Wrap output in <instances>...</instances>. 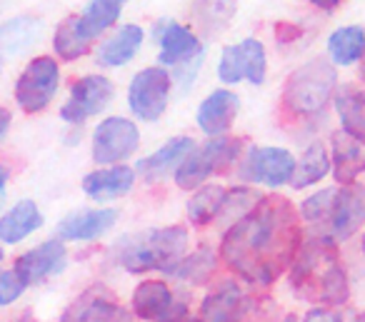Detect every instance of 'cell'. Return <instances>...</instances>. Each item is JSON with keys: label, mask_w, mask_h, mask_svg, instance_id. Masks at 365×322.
Segmentation results:
<instances>
[{"label": "cell", "mask_w": 365, "mask_h": 322, "mask_svg": "<svg viewBox=\"0 0 365 322\" xmlns=\"http://www.w3.org/2000/svg\"><path fill=\"white\" fill-rule=\"evenodd\" d=\"M115 88L106 76H83L71 85L66 105L61 108V118L71 125H81L88 118L103 113L113 103Z\"/></svg>", "instance_id": "13"}, {"label": "cell", "mask_w": 365, "mask_h": 322, "mask_svg": "<svg viewBox=\"0 0 365 322\" xmlns=\"http://www.w3.org/2000/svg\"><path fill=\"white\" fill-rule=\"evenodd\" d=\"M218 78L225 83V85H235V83L245 80V68H243V53H240V46H228L223 48L218 61Z\"/></svg>", "instance_id": "37"}, {"label": "cell", "mask_w": 365, "mask_h": 322, "mask_svg": "<svg viewBox=\"0 0 365 322\" xmlns=\"http://www.w3.org/2000/svg\"><path fill=\"white\" fill-rule=\"evenodd\" d=\"M228 187L220 185H203L193 192V197L188 200V220L195 227H205L218 222V215L223 210V200Z\"/></svg>", "instance_id": "30"}, {"label": "cell", "mask_w": 365, "mask_h": 322, "mask_svg": "<svg viewBox=\"0 0 365 322\" xmlns=\"http://www.w3.org/2000/svg\"><path fill=\"white\" fill-rule=\"evenodd\" d=\"M275 36H278V41L288 43V41H293V38L300 36V28H290V23H280L278 31H275Z\"/></svg>", "instance_id": "41"}, {"label": "cell", "mask_w": 365, "mask_h": 322, "mask_svg": "<svg viewBox=\"0 0 365 322\" xmlns=\"http://www.w3.org/2000/svg\"><path fill=\"white\" fill-rule=\"evenodd\" d=\"M243 152V140L240 137H210L203 147H195L182 165L175 172V182L180 190H198L205 185L208 177L215 172H223L228 165H233Z\"/></svg>", "instance_id": "5"}, {"label": "cell", "mask_w": 365, "mask_h": 322, "mask_svg": "<svg viewBox=\"0 0 365 322\" xmlns=\"http://www.w3.org/2000/svg\"><path fill=\"white\" fill-rule=\"evenodd\" d=\"M300 322H345L338 310H328V307H310Z\"/></svg>", "instance_id": "40"}, {"label": "cell", "mask_w": 365, "mask_h": 322, "mask_svg": "<svg viewBox=\"0 0 365 322\" xmlns=\"http://www.w3.org/2000/svg\"><path fill=\"white\" fill-rule=\"evenodd\" d=\"M53 48H56L58 58H63V61H78V58H83L91 51V41L81 33L78 16H68L58 26L56 36H53Z\"/></svg>", "instance_id": "31"}, {"label": "cell", "mask_w": 365, "mask_h": 322, "mask_svg": "<svg viewBox=\"0 0 365 322\" xmlns=\"http://www.w3.org/2000/svg\"><path fill=\"white\" fill-rule=\"evenodd\" d=\"M58 85H61V68H58L56 58L38 56L18 76L16 103L28 115L43 113L53 103V98H56Z\"/></svg>", "instance_id": "7"}, {"label": "cell", "mask_w": 365, "mask_h": 322, "mask_svg": "<svg viewBox=\"0 0 365 322\" xmlns=\"http://www.w3.org/2000/svg\"><path fill=\"white\" fill-rule=\"evenodd\" d=\"M3 257H6V250H3V242H0V265H3Z\"/></svg>", "instance_id": "49"}, {"label": "cell", "mask_w": 365, "mask_h": 322, "mask_svg": "<svg viewBox=\"0 0 365 322\" xmlns=\"http://www.w3.org/2000/svg\"><path fill=\"white\" fill-rule=\"evenodd\" d=\"M338 90V73L325 58H313L290 73L283 88V108L298 118H315Z\"/></svg>", "instance_id": "4"}, {"label": "cell", "mask_w": 365, "mask_h": 322, "mask_svg": "<svg viewBox=\"0 0 365 322\" xmlns=\"http://www.w3.org/2000/svg\"><path fill=\"white\" fill-rule=\"evenodd\" d=\"M123 3H125V0H123Z\"/></svg>", "instance_id": "52"}, {"label": "cell", "mask_w": 365, "mask_h": 322, "mask_svg": "<svg viewBox=\"0 0 365 322\" xmlns=\"http://www.w3.org/2000/svg\"><path fill=\"white\" fill-rule=\"evenodd\" d=\"M193 150H195V140L190 135L170 137L165 145H160L155 152H150V155L138 162V172L143 175V180L160 182L168 175H175L178 167L182 165V160Z\"/></svg>", "instance_id": "19"}, {"label": "cell", "mask_w": 365, "mask_h": 322, "mask_svg": "<svg viewBox=\"0 0 365 322\" xmlns=\"http://www.w3.org/2000/svg\"><path fill=\"white\" fill-rule=\"evenodd\" d=\"M215 267H218V255H215L208 245H203L195 252H188L185 257H180V260L168 272H163V275L180 282V285L203 287V285H208V280L215 275Z\"/></svg>", "instance_id": "23"}, {"label": "cell", "mask_w": 365, "mask_h": 322, "mask_svg": "<svg viewBox=\"0 0 365 322\" xmlns=\"http://www.w3.org/2000/svg\"><path fill=\"white\" fill-rule=\"evenodd\" d=\"M353 322H365V310H360L358 315L353 317Z\"/></svg>", "instance_id": "47"}, {"label": "cell", "mask_w": 365, "mask_h": 322, "mask_svg": "<svg viewBox=\"0 0 365 322\" xmlns=\"http://www.w3.org/2000/svg\"><path fill=\"white\" fill-rule=\"evenodd\" d=\"M13 322H36V317H33V312H23V315H18Z\"/></svg>", "instance_id": "45"}, {"label": "cell", "mask_w": 365, "mask_h": 322, "mask_svg": "<svg viewBox=\"0 0 365 322\" xmlns=\"http://www.w3.org/2000/svg\"><path fill=\"white\" fill-rule=\"evenodd\" d=\"M173 78L165 68H145L135 73L128 88V108L138 120L153 123L165 113L168 98H170Z\"/></svg>", "instance_id": "8"}, {"label": "cell", "mask_w": 365, "mask_h": 322, "mask_svg": "<svg viewBox=\"0 0 365 322\" xmlns=\"http://www.w3.org/2000/svg\"><path fill=\"white\" fill-rule=\"evenodd\" d=\"M260 200H263V192L253 190V187H248V185L230 187V190L225 192L223 210H220V215H218V222L220 225H225V230H228L233 222H238L240 217L248 215V212L253 210Z\"/></svg>", "instance_id": "32"}, {"label": "cell", "mask_w": 365, "mask_h": 322, "mask_svg": "<svg viewBox=\"0 0 365 322\" xmlns=\"http://www.w3.org/2000/svg\"><path fill=\"white\" fill-rule=\"evenodd\" d=\"M363 255H365V235H363Z\"/></svg>", "instance_id": "51"}, {"label": "cell", "mask_w": 365, "mask_h": 322, "mask_svg": "<svg viewBox=\"0 0 365 322\" xmlns=\"http://www.w3.org/2000/svg\"><path fill=\"white\" fill-rule=\"evenodd\" d=\"M288 285L310 307H343L350 300V282L338 242L323 232L305 237L288 270Z\"/></svg>", "instance_id": "2"}, {"label": "cell", "mask_w": 365, "mask_h": 322, "mask_svg": "<svg viewBox=\"0 0 365 322\" xmlns=\"http://www.w3.org/2000/svg\"><path fill=\"white\" fill-rule=\"evenodd\" d=\"M66 262H68L66 242L56 237V240H46L43 245L23 252V255L16 260V265H13V270H16V275L21 277L23 285L33 287V285L46 282L48 277L66 270Z\"/></svg>", "instance_id": "14"}, {"label": "cell", "mask_w": 365, "mask_h": 322, "mask_svg": "<svg viewBox=\"0 0 365 322\" xmlns=\"http://www.w3.org/2000/svg\"><path fill=\"white\" fill-rule=\"evenodd\" d=\"M120 8L123 0H91L88 8L83 11V16H78L81 33L88 41H96L108 28L115 26L118 18H120Z\"/></svg>", "instance_id": "29"}, {"label": "cell", "mask_w": 365, "mask_h": 322, "mask_svg": "<svg viewBox=\"0 0 365 322\" xmlns=\"http://www.w3.org/2000/svg\"><path fill=\"white\" fill-rule=\"evenodd\" d=\"M118 222V210L98 207V210H76L58 222V240L63 242H88L106 235Z\"/></svg>", "instance_id": "17"}, {"label": "cell", "mask_w": 365, "mask_h": 322, "mask_svg": "<svg viewBox=\"0 0 365 322\" xmlns=\"http://www.w3.org/2000/svg\"><path fill=\"white\" fill-rule=\"evenodd\" d=\"M328 56L333 66H355L365 56V31L360 26L338 28L328 38Z\"/></svg>", "instance_id": "27"}, {"label": "cell", "mask_w": 365, "mask_h": 322, "mask_svg": "<svg viewBox=\"0 0 365 322\" xmlns=\"http://www.w3.org/2000/svg\"><path fill=\"white\" fill-rule=\"evenodd\" d=\"M41 227L43 212L38 210V205L33 200H21L0 215V242L3 245H18Z\"/></svg>", "instance_id": "22"}, {"label": "cell", "mask_w": 365, "mask_h": 322, "mask_svg": "<svg viewBox=\"0 0 365 322\" xmlns=\"http://www.w3.org/2000/svg\"><path fill=\"white\" fill-rule=\"evenodd\" d=\"M11 123H13V115L8 108H0V140L8 135V130H11Z\"/></svg>", "instance_id": "42"}, {"label": "cell", "mask_w": 365, "mask_h": 322, "mask_svg": "<svg viewBox=\"0 0 365 322\" xmlns=\"http://www.w3.org/2000/svg\"><path fill=\"white\" fill-rule=\"evenodd\" d=\"M135 185V170L128 165H110L93 170L83 177V192L96 202L118 200L128 195Z\"/></svg>", "instance_id": "21"}, {"label": "cell", "mask_w": 365, "mask_h": 322, "mask_svg": "<svg viewBox=\"0 0 365 322\" xmlns=\"http://www.w3.org/2000/svg\"><path fill=\"white\" fill-rule=\"evenodd\" d=\"M330 172L338 185H350L365 172V140L345 130L330 135Z\"/></svg>", "instance_id": "15"}, {"label": "cell", "mask_w": 365, "mask_h": 322, "mask_svg": "<svg viewBox=\"0 0 365 322\" xmlns=\"http://www.w3.org/2000/svg\"><path fill=\"white\" fill-rule=\"evenodd\" d=\"M365 222V185L350 182V185L335 187L333 205H330L328 220L323 225V235L340 242L350 240Z\"/></svg>", "instance_id": "11"}, {"label": "cell", "mask_w": 365, "mask_h": 322, "mask_svg": "<svg viewBox=\"0 0 365 322\" xmlns=\"http://www.w3.org/2000/svg\"><path fill=\"white\" fill-rule=\"evenodd\" d=\"M240 46L243 53V68H245V80L253 85H263L265 83V71H268V58H265V48L255 38H245Z\"/></svg>", "instance_id": "34"}, {"label": "cell", "mask_w": 365, "mask_h": 322, "mask_svg": "<svg viewBox=\"0 0 365 322\" xmlns=\"http://www.w3.org/2000/svg\"><path fill=\"white\" fill-rule=\"evenodd\" d=\"M28 287L21 282V277L16 275V270L0 272V307H8V305H13V302H18Z\"/></svg>", "instance_id": "38"}, {"label": "cell", "mask_w": 365, "mask_h": 322, "mask_svg": "<svg viewBox=\"0 0 365 322\" xmlns=\"http://www.w3.org/2000/svg\"><path fill=\"white\" fill-rule=\"evenodd\" d=\"M243 302H245V290L240 285V280L225 277V280L215 282L205 292L203 302H200L198 317L203 322H238Z\"/></svg>", "instance_id": "16"}, {"label": "cell", "mask_w": 365, "mask_h": 322, "mask_svg": "<svg viewBox=\"0 0 365 322\" xmlns=\"http://www.w3.org/2000/svg\"><path fill=\"white\" fill-rule=\"evenodd\" d=\"M158 46H160V53H158L160 66H170V68H178L205 53L198 36L190 28L180 26V23H165L158 31Z\"/></svg>", "instance_id": "20"}, {"label": "cell", "mask_w": 365, "mask_h": 322, "mask_svg": "<svg viewBox=\"0 0 365 322\" xmlns=\"http://www.w3.org/2000/svg\"><path fill=\"white\" fill-rule=\"evenodd\" d=\"M130 312L143 322H182L190 317V295L165 280H143L133 290Z\"/></svg>", "instance_id": "6"}, {"label": "cell", "mask_w": 365, "mask_h": 322, "mask_svg": "<svg viewBox=\"0 0 365 322\" xmlns=\"http://www.w3.org/2000/svg\"><path fill=\"white\" fill-rule=\"evenodd\" d=\"M308 3H313V6L320 8V11H335L343 0H308Z\"/></svg>", "instance_id": "43"}, {"label": "cell", "mask_w": 365, "mask_h": 322, "mask_svg": "<svg viewBox=\"0 0 365 322\" xmlns=\"http://www.w3.org/2000/svg\"><path fill=\"white\" fill-rule=\"evenodd\" d=\"M238 0H198L195 3V21L208 33L225 31L235 13Z\"/></svg>", "instance_id": "33"}, {"label": "cell", "mask_w": 365, "mask_h": 322, "mask_svg": "<svg viewBox=\"0 0 365 322\" xmlns=\"http://www.w3.org/2000/svg\"><path fill=\"white\" fill-rule=\"evenodd\" d=\"M280 322H300V317H298V315H293V312H290V315L280 317Z\"/></svg>", "instance_id": "46"}, {"label": "cell", "mask_w": 365, "mask_h": 322, "mask_svg": "<svg viewBox=\"0 0 365 322\" xmlns=\"http://www.w3.org/2000/svg\"><path fill=\"white\" fill-rule=\"evenodd\" d=\"M330 172V152L323 142H310L303 150L300 160L295 162V172L290 185L295 190H303V187L318 185L325 175Z\"/></svg>", "instance_id": "26"}, {"label": "cell", "mask_w": 365, "mask_h": 322, "mask_svg": "<svg viewBox=\"0 0 365 322\" xmlns=\"http://www.w3.org/2000/svg\"><path fill=\"white\" fill-rule=\"evenodd\" d=\"M335 113L340 118V130L365 140V90L355 85H340L333 95Z\"/></svg>", "instance_id": "25"}, {"label": "cell", "mask_w": 365, "mask_h": 322, "mask_svg": "<svg viewBox=\"0 0 365 322\" xmlns=\"http://www.w3.org/2000/svg\"><path fill=\"white\" fill-rule=\"evenodd\" d=\"M41 21L38 18H13L0 28V56H18L31 48L41 36Z\"/></svg>", "instance_id": "28"}, {"label": "cell", "mask_w": 365, "mask_h": 322, "mask_svg": "<svg viewBox=\"0 0 365 322\" xmlns=\"http://www.w3.org/2000/svg\"><path fill=\"white\" fill-rule=\"evenodd\" d=\"M203 61H205V53H203V56H198V58H193V61L182 63V66H178L175 73H173L170 78L175 83H180L182 88H190V83L195 80V76H198V71H200V66H203Z\"/></svg>", "instance_id": "39"}, {"label": "cell", "mask_w": 365, "mask_h": 322, "mask_svg": "<svg viewBox=\"0 0 365 322\" xmlns=\"http://www.w3.org/2000/svg\"><path fill=\"white\" fill-rule=\"evenodd\" d=\"M240 110V98L233 90H213L203 103L198 105L195 113V123L198 128L210 137H223L225 133L233 128L235 118Z\"/></svg>", "instance_id": "18"}, {"label": "cell", "mask_w": 365, "mask_h": 322, "mask_svg": "<svg viewBox=\"0 0 365 322\" xmlns=\"http://www.w3.org/2000/svg\"><path fill=\"white\" fill-rule=\"evenodd\" d=\"M140 145V130L120 115L106 118L93 133V160L98 165H118L128 160Z\"/></svg>", "instance_id": "10"}, {"label": "cell", "mask_w": 365, "mask_h": 322, "mask_svg": "<svg viewBox=\"0 0 365 322\" xmlns=\"http://www.w3.org/2000/svg\"><path fill=\"white\" fill-rule=\"evenodd\" d=\"M182 322H203L200 317H188V320H182Z\"/></svg>", "instance_id": "50"}, {"label": "cell", "mask_w": 365, "mask_h": 322, "mask_svg": "<svg viewBox=\"0 0 365 322\" xmlns=\"http://www.w3.org/2000/svg\"><path fill=\"white\" fill-rule=\"evenodd\" d=\"M295 162L298 160L293 157V152L285 147H250L240 162V177L245 182H255V185L280 187L293 180Z\"/></svg>", "instance_id": "9"}, {"label": "cell", "mask_w": 365, "mask_h": 322, "mask_svg": "<svg viewBox=\"0 0 365 322\" xmlns=\"http://www.w3.org/2000/svg\"><path fill=\"white\" fill-rule=\"evenodd\" d=\"M333 197H335V187H323V190L313 192L310 197H305L300 202V220L308 222V225H325L328 220V212L330 205H333Z\"/></svg>", "instance_id": "36"}, {"label": "cell", "mask_w": 365, "mask_h": 322, "mask_svg": "<svg viewBox=\"0 0 365 322\" xmlns=\"http://www.w3.org/2000/svg\"><path fill=\"white\" fill-rule=\"evenodd\" d=\"M145 33L140 26H120L113 33L108 41H103V46L98 48V63L103 68H120L125 63H130L135 58V53L140 51Z\"/></svg>", "instance_id": "24"}, {"label": "cell", "mask_w": 365, "mask_h": 322, "mask_svg": "<svg viewBox=\"0 0 365 322\" xmlns=\"http://www.w3.org/2000/svg\"><path fill=\"white\" fill-rule=\"evenodd\" d=\"M61 322H135V315L106 285H93L63 310Z\"/></svg>", "instance_id": "12"}, {"label": "cell", "mask_w": 365, "mask_h": 322, "mask_svg": "<svg viewBox=\"0 0 365 322\" xmlns=\"http://www.w3.org/2000/svg\"><path fill=\"white\" fill-rule=\"evenodd\" d=\"M238 322H280L278 305H275L273 297L263 295V292H245Z\"/></svg>", "instance_id": "35"}, {"label": "cell", "mask_w": 365, "mask_h": 322, "mask_svg": "<svg viewBox=\"0 0 365 322\" xmlns=\"http://www.w3.org/2000/svg\"><path fill=\"white\" fill-rule=\"evenodd\" d=\"M360 78L365 80V56H363V61H360Z\"/></svg>", "instance_id": "48"}, {"label": "cell", "mask_w": 365, "mask_h": 322, "mask_svg": "<svg viewBox=\"0 0 365 322\" xmlns=\"http://www.w3.org/2000/svg\"><path fill=\"white\" fill-rule=\"evenodd\" d=\"M6 185H8V167L0 165V205L6 200Z\"/></svg>", "instance_id": "44"}, {"label": "cell", "mask_w": 365, "mask_h": 322, "mask_svg": "<svg viewBox=\"0 0 365 322\" xmlns=\"http://www.w3.org/2000/svg\"><path fill=\"white\" fill-rule=\"evenodd\" d=\"M303 240L300 212L293 202L280 195H263L248 215L223 232L220 260L235 280L260 290L290 270Z\"/></svg>", "instance_id": "1"}, {"label": "cell", "mask_w": 365, "mask_h": 322, "mask_svg": "<svg viewBox=\"0 0 365 322\" xmlns=\"http://www.w3.org/2000/svg\"><path fill=\"white\" fill-rule=\"evenodd\" d=\"M188 230L182 225L150 227L123 235L113 247L115 262L130 275L168 272L180 257L188 255Z\"/></svg>", "instance_id": "3"}]
</instances>
